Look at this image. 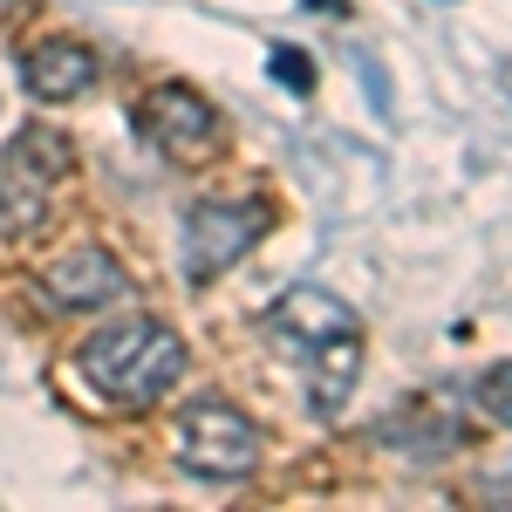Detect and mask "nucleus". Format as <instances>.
<instances>
[{
    "instance_id": "7",
    "label": "nucleus",
    "mask_w": 512,
    "mask_h": 512,
    "mask_svg": "<svg viewBox=\"0 0 512 512\" xmlns=\"http://www.w3.org/2000/svg\"><path fill=\"white\" fill-rule=\"evenodd\" d=\"M96 82H103L96 48H82V41H69V35L28 48V62H21V89H28L35 103H55V110H62V103H82Z\"/></svg>"
},
{
    "instance_id": "9",
    "label": "nucleus",
    "mask_w": 512,
    "mask_h": 512,
    "mask_svg": "<svg viewBox=\"0 0 512 512\" xmlns=\"http://www.w3.org/2000/svg\"><path fill=\"white\" fill-rule=\"evenodd\" d=\"M355 376H362V335H335V342H321L308 355V396H315L321 417H335L342 403H349Z\"/></svg>"
},
{
    "instance_id": "4",
    "label": "nucleus",
    "mask_w": 512,
    "mask_h": 512,
    "mask_svg": "<svg viewBox=\"0 0 512 512\" xmlns=\"http://www.w3.org/2000/svg\"><path fill=\"white\" fill-rule=\"evenodd\" d=\"M137 130H144L171 164H198V158H212V151L226 144V117L198 96L192 82H158V89H144Z\"/></svg>"
},
{
    "instance_id": "5",
    "label": "nucleus",
    "mask_w": 512,
    "mask_h": 512,
    "mask_svg": "<svg viewBox=\"0 0 512 512\" xmlns=\"http://www.w3.org/2000/svg\"><path fill=\"white\" fill-rule=\"evenodd\" d=\"M335 335H362V321H355V308L342 301V294H328V287H287L274 308H267V342H274L280 355H308L321 349V342H335Z\"/></svg>"
},
{
    "instance_id": "1",
    "label": "nucleus",
    "mask_w": 512,
    "mask_h": 512,
    "mask_svg": "<svg viewBox=\"0 0 512 512\" xmlns=\"http://www.w3.org/2000/svg\"><path fill=\"white\" fill-rule=\"evenodd\" d=\"M185 362H192L185 335L158 315H123V321H110V328H96L76 349L82 383L96 396H110V403H130V410L158 403V396L185 376Z\"/></svg>"
},
{
    "instance_id": "12",
    "label": "nucleus",
    "mask_w": 512,
    "mask_h": 512,
    "mask_svg": "<svg viewBox=\"0 0 512 512\" xmlns=\"http://www.w3.org/2000/svg\"><path fill=\"white\" fill-rule=\"evenodd\" d=\"M478 492H485V499H512V478L499 472V478H485V485H478Z\"/></svg>"
},
{
    "instance_id": "11",
    "label": "nucleus",
    "mask_w": 512,
    "mask_h": 512,
    "mask_svg": "<svg viewBox=\"0 0 512 512\" xmlns=\"http://www.w3.org/2000/svg\"><path fill=\"white\" fill-rule=\"evenodd\" d=\"M274 82L294 89V96H308V89H315V62H308L301 48H274Z\"/></svg>"
},
{
    "instance_id": "3",
    "label": "nucleus",
    "mask_w": 512,
    "mask_h": 512,
    "mask_svg": "<svg viewBox=\"0 0 512 512\" xmlns=\"http://www.w3.org/2000/svg\"><path fill=\"white\" fill-rule=\"evenodd\" d=\"M274 226L267 198H198L185 212V287H212L219 274H233L239 260L260 246V233Z\"/></svg>"
},
{
    "instance_id": "6",
    "label": "nucleus",
    "mask_w": 512,
    "mask_h": 512,
    "mask_svg": "<svg viewBox=\"0 0 512 512\" xmlns=\"http://www.w3.org/2000/svg\"><path fill=\"white\" fill-rule=\"evenodd\" d=\"M41 287H48V301L69 308V315H96V308L130 301V274H123L117 253H103V246H69V253L41 274Z\"/></svg>"
},
{
    "instance_id": "8",
    "label": "nucleus",
    "mask_w": 512,
    "mask_h": 512,
    "mask_svg": "<svg viewBox=\"0 0 512 512\" xmlns=\"http://www.w3.org/2000/svg\"><path fill=\"white\" fill-rule=\"evenodd\" d=\"M376 437H383V444H396L403 458H417V465H437L451 444H465L458 417H444V403H437V396H410V403H403V410H396Z\"/></svg>"
},
{
    "instance_id": "2",
    "label": "nucleus",
    "mask_w": 512,
    "mask_h": 512,
    "mask_svg": "<svg viewBox=\"0 0 512 512\" xmlns=\"http://www.w3.org/2000/svg\"><path fill=\"white\" fill-rule=\"evenodd\" d=\"M171 451L192 478H212V485H233V478L260 472V451L267 437L260 424L239 410L233 396H192L178 410V431H171Z\"/></svg>"
},
{
    "instance_id": "10",
    "label": "nucleus",
    "mask_w": 512,
    "mask_h": 512,
    "mask_svg": "<svg viewBox=\"0 0 512 512\" xmlns=\"http://www.w3.org/2000/svg\"><path fill=\"white\" fill-rule=\"evenodd\" d=\"M478 410H485L492 424H506V431H512V362H499V369L478 376Z\"/></svg>"
}]
</instances>
